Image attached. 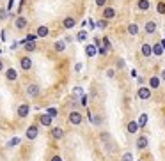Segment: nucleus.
Returning <instances> with one entry per match:
<instances>
[{"label": "nucleus", "instance_id": "obj_7", "mask_svg": "<svg viewBox=\"0 0 165 161\" xmlns=\"http://www.w3.org/2000/svg\"><path fill=\"white\" fill-rule=\"evenodd\" d=\"M6 78L9 80V82H14L16 78H18V73H16V69H7V71H6Z\"/></svg>", "mask_w": 165, "mask_h": 161}, {"label": "nucleus", "instance_id": "obj_28", "mask_svg": "<svg viewBox=\"0 0 165 161\" xmlns=\"http://www.w3.org/2000/svg\"><path fill=\"white\" fill-rule=\"evenodd\" d=\"M156 11H158L160 14H165V4H163V2H160V4H158V7H156Z\"/></svg>", "mask_w": 165, "mask_h": 161}, {"label": "nucleus", "instance_id": "obj_15", "mask_svg": "<svg viewBox=\"0 0 165 161\" xmlns=\"http://www.w3.org/2000/svg\"><path fill=\"white\" fill-rule=\"evenodd\" d=\"M137 124H138V128H144L146 124H147V113H142L138 117V121H137Z\"/></svg>", "mask_w": 165, "mask_h": 161}, {"label": "nucleus", "instance_id": "obj_17", "mask_svg": "<svg viewBox=\"0 0 165 161\" xmlns=\"http://www.w3.org/2000/svg\"><path fill=\"white\" fill-rule=\"evenodd\" d=\"M75 23H77V21H75L73 18H66V20H64V27H66V29H73Z\"/></svg>", "mask_w": 165, "mask_h": 161}, {"label": "nucleus", "instance_id": "obj_18", "mask_svg": "<svg viewBox=\"0 0 165 161\" xmlns=\"http://www.w3.org/2000/svg\"><path fill=\"white\" fill-rule=\"evenodd\" d=\"M137 129H138V124H137V122H133V121L128 122V133L133 135V133H137Z\"/></svg>", "mask_w": 165, "mask_h": 161}, {"label": "nucleus", "instance_id": "obj_39", "mask_svg": "<svg viewBox=\"0 0 165 161\" xmlns=\"http://www.w3.org/2000/svg\"><path fill=\"white\" fill-rule=\"evenodd\" d=\"M161 80H165V69L161 71Z\"/></svg>", "mask_w": 165, "mask_h": 161}, {"label": "nucleus", "instance_id": "obj_24", "mask_svg": "<svg viewBox=\"0 0 165 161\" xmlns=\"http://www.w3.org/2000/svg\"><path fill=\"white\" fill-rule=\"evenodd\" d=\"M128 32H130L131 36H137V34H138V27L135 25V23H131V25L128 27Z\"/></svg>", "mask_w": 165, "mask_h": 161}, {"label": "nucleus", "instance_id": "obj_35", "mask_svg": "<svg viewBox=\"0 0 165 161\" xmlns=\"http://www.w3.org/2000/svg\"><path fill=\"white\" fill-rule=\"evenodd\" d=\"M107 4V0H96V6H100V7H103Z\"/></svg>", "mask_w": 165, "mask_h": 161}, {"label": "nucleus", "instance_id": "obj_5", "mask_svg": "<svg viewBox=\"0 0 165 161\" xmlns=\"http://www.w3.org/2000/svg\"><path fill=\"white\" fill-rule=\"evenodd\" d=\"M14 25H16V29H20V30H23L27 27V18H23V16H20V18H16V21H14Z\"/></svg>", "mask_w": 165, "mask_h": 161}, {"label": "nucleus", "instance_id": "obj_14", "mask_svg": "<svg viewBox=\"0 0 165 161\" xmlns=\"http://www.w3.org/2000/svg\"><path fill=\"white\" fill-rule=\"evenodd\" d=\"M52 136L55 138V140H60V138L64 136V131L60 128H55V129H52Z\"/></svg>", "mask_w": 165, "mask_h": 161}, {"label": "nucleus", "instance_id": "obj_19", "mask_svg": "<svg viewBox=\"0 0 165 161\" xmlns=\"http://www.w3.org/2000/svg\"><path fill=\"white\" fill-rule=\"evenodd\" d=\"M138 9L140 11H147L149 9V2L147 0H138Z\"/></svg>", "mask_w": 165, "mask_h": 161}, {"label": "nucleus", "instance_id": "obj_41", "mask_svg": "<svg viewBox=\"0 0 165 161\" xmlns=\"http://www.w3.org/2000/svg\"><path fill=\"white\" fill-rule=\"evenodd\" d=\"M2 69H4V64H2V62H0V71H2Z\"/></svg>", "mask_w": 165, "mask_h": 161}, {"label": "nucleus", "instance_id": "obj_6", "mask_svg": "<svg viewBox=\"0 0 165 161\" xmlns=\"http://www.w3.org/2000/svg\"><path fill=\"white\" fill-rule=\"evenodd\" d=\"M27 94H29L30 98H36V96L39 94V87H37V85H29V87H27Z\"/></svg>", "mask_w": 165, "mask_h": 161}, {"label": "nucleus", "instance_id": "obj_37", "mask_svg": "<svg viewBox=\"0 0 165 161\" xmlns=\"http://www.w3.org/2000/svg\"><path fill=\"white\" fill-rule=\"evenodd\" d=\"M107 76H108V78H114V69H108V71H107Z\"/></svg>", "mask_w": 165, "mask_h": 161}, {"label": "nucleus", "instance_id": "obj_8", "mask_svg": "<svg viewBox=\"0 0 165 161\" xmlns=\"http://www.w3.org/2000/svg\"><path fill=\"white\" fill-rule=\"evenodd\" d=\"M36 136H37V126H30L27 129V138H29V140H34Z\"/></svg>", "mask_w": 165, "mask_h": 161}, {"label": "nucleus", "instance_id": "obj_21", "mask_svg": "<svg viewBox=\"0 0 165 161\" xmlns=\"http://www.w3.org/2000/svg\"><path fill=\"white\" fill-rule=\"evenodd\" d=\"M55 50H57V52H64V50H66V43H64V41H57V43H55Z\"/></svg>", "mask_w": 165, "mask_h": 161}, {"label": "nucleus", "instance_id": "obj_32", "mask_svg": "<svg viewBox=\"0 0 165 161\" xmlns=\"http://www.w3.org/2000/svg\"><path fill=\"white\" fill-rule=\"evenodd\" d=\"M13 6H14V0H9V4H7V13H13Z\"/></svg>", "mask_w": 165, "mask_h": 161}, {"label": "nucleus", "instance_id": "obj_16", "mask_svg": "<svg viewBox=\"0 0 165 161\" xmlns=\"http://www.w3.org/2000/svg\"><path fill=\"white\" fill-rule=\"evenodd\" d=\"M41 124H43V126H52V117H50L48 113L41 117Z\"/></svg>", "mask_w": 165, "mask_h": 161}, {"label": "nucleus", "instance_id": "obj_3", "mask_svg": "<svg viewBox=\"0 0 165 161\" xmlns=\"http://www.w3.org/2000/svg\"><path fill=\"white\" fill-rule=\"evenodd\" d=\"M29 112H30V108H29V105H20L18 106V117H21V119H25L27 115H29Z\"/></svg>", "mask_w": 165, "mask_h": 161}, {"label": "nucleus", "instance_id": "obj_11", "mask_svg": "<svg viewBox=\"0 0 165 161\" xmlns=\"http://www.w3.org/2000/svg\"><path fill=\"white\" fill-rule=\"evenodd\" d=\"M137 147H138V149H146V147H147V138H146V136H138Z\"/></svg>", "mask_w": 165, "mask_h": 161}, {"label": "nucleus", "instance_id": "obj_12", "mask_svg": "<svg viewBox=\"0 0 165 161\" xmlns=\"http://www.w3.org/2000/svg\"><path fill=\"white\" fill-rule=\"evenodd\" d=\"M146 32L147 34H154L156 32V23L154 21H147L146 23Z\"/></svg>", "mask_w": 165, "mask_h": 161}, {"label": "nucleus", "instance_id": "obj_29", "mask_svg": "<svg viewBox=\"0 0 165 161\" xmlns=\"http://www.w3.org/2000/svg\"><path fill=\"white\" fill-rule=\"evenodd\" d=\"M123 161H133L131 152H124V154H123Z\"/></svg>", "mask_w": 165, "mask_h": 161}, {"label": "nucleus", "instance_id": "obj_31", "mask_svg": "<svg viewBox=\"0 0 165 161\" xmlns=\"http://www.w3.org/2000/svg\"><path fill=\"white\" fill-rule=\"evenodd\" d=\"M7 16V9H0V20H6Z\"/></svg>", "mask_w": 165, "mask_h": 161}, {"label": "nucleus", "instance_id": "obj_23", "mask_svg": "<svg viewBox=\"0 0 165 161\" xmlns=\"http://www.w3.org/2000/svg\"><path fill=\"white\" fill-rule=\"evenodd\" d=\"M153 53H154V55H161V53H163V48H161V44H160V43L153 46Z\"/></svg>", "mask_w": 165, "mask_h": 161}, {"label": "nucleus", "instance_id": "obj_26", "mask_svg": "<svg viewBox=\"0 0 165 161\" xmlns=\"http://www.w3.org/2000/svg\"><path fill=\"white\" fill-rule=\"evenodd\" d=\"M77 39H78V41H85V39H87V32H85V30H82V32H78V36H77Z\"/></svg>", "mask_w": 165, "mask_h": 161}, {"label": "nucleus", "instance_id": "obj_27", "mask_svg": "<svg viewBox=\"0 0 165 161\" xmlns=\"http://www.w3.org/2000/svg\"><path fill=\"white\" fill-rule=\"evenodd\" d=\"M18 144H20V138H13V140L7 142V147H14V145H18Z\"/></svg>", "mask_w": 165, "mask_h": 161}, {"label": "nucleus", "instance_id": "obj_22", "mask_svg": "<svg viewBox=\"0 0 165 161\" xmlns=\"http://www.w3.org/2000/svg\"><path fill=\"white\" fill-rule=\"evenodd\" d=\"M149 85H151V89H156V87L160 85V78H158V76H153V78L149 80Z\"/></svg>", "mask_w": 165, "mask_h": 161}, {"label": "nucleus", "instance_id": "obj_25", "mask_svg": "<svg viewBox=\"0 0 165 161\" xmlns=\"http://www.w3.org/2000/svg\"><path fill=\"white\" fill-rule=\"evenodd\" d=\"M25 50H27V52H34V50H36V44H34L32 41H25Z\"/></svg>", "mask_w": 165, "mask_h": 161}, {"label": "nucleus", "instance_id": "obj_13", "mask_svg": "<svg viewBox=\"0 0 165 161\" xmlns=\"http://www.w3.org/2000/svg\"><path fill=\"white\" fill-rule=\"evenodd\" d=\"M142 55H144V57H151V55H153V46L142 44Z\"/></svg>", "mask_w": 165, "mask_h": 161}, {"label": "nucleus", "instance_id": "obj_34", "mask_svg": "<svg viewBox=\"0 0 165 161\" xmlns=\"http://www.w3.org/2000/svg\"><path fill=\"white\" fill-rule=\"evenodd\" d=\"M103 46H105V50H108V48H110V41H108L107 37L103 39Z\"/></svg>", "mask_w": 165, "mask_h": 161}, {"label": "nucleus", "instance_id": "obj_4", "mask_svg": "<svg viewBox=\"0 0 165 161\" xmlns=\"http://www.w3.org/2000/svg\"><path fill=\"white\" fill-rule=\"evenodd\" d=\"M96 53H98L96 44H87V46H85V55H87V57H94Z\"/></svg>", "mask_w": 165, "mask_h": 161}, {"label": "nucleus", "instance_id": "obj_10", "mask_svg": "<svg viewBox=\"0 0 165 161\" xmlns=\"http://www.w3.org/2000/svg\"><path fill=\"white\" fill-rule=\"evenodd\" d=\"M21 67L25 69V71H29V69L32 67V60H30L29 57H23V59H21Z\"/></svg>", "mask_w": 165, "mask_h": 161}, {"label": "nucleus", "instance_id": "obj_38", "mask_svg": "<svg viewBox=\"0 0 165 161\" xmlns=\"http://www.w3.org/2000/svg\"><path fill=\"white\" fill-rule=\"evenodd\" d=\"M52 161H62V159H60L59 156H53V158H52Z\"/></svg>", "mask_w": 165, "mask_h": 161}, {"label": "nucleus", "instance_id": "obj_33", "mask_svg": "<svg viewBox=\"0 0 165 161\" xmlns=\"http://www.w3.org/2000/svg\"><path fill=\"white\" fill-rule=\"evenodd\" d=\"M98 27H100V29H105V27H107V20H101V21H98Z\"/></svg>", "mask_w": 165, "mask_h": 161}, {"label": "nucleus", "instance_id": "obj_9", "mask_svg": "<svg viewBox=\"0 0 165 161\" xmlns=\"http://www.w3.org/2000/svg\"><path fill=\"white\" fill-rule=\"evenodd\" d=\"M115 16V11L112 9V7H105V11H103V18L105 20H112Z\"/></svg>", "mask_w": 165, "mask_h": 161}, {"label": "nucleus", "instance_id": "obj_40", "mask_svg": "<svg viewBox=\"0 0 165 161\" xmlns=\"http://www.w3.org/2000/svg\"><path fill=\"white\" fill-rule=\"evenodd\" d=\"M160 44H161V48H165V39H163V41H161Z\"/></svg>", "mask_w": 165, "mask_h": 161}, {"label": "nucleus", "instance_id": "obj_36", "mask_svg": "<svg viewBox=\"0 0 165 161\" xmlns=\"http://www.w3.org/2000/svg\"><path fill=\"white\" fill-rule=\"evenodd\" d=\"M80 103H82V105H84V106H85V105H87V96H85V94H84V96H82V99H80Z\"/></svg>", "mask_w": 165, "mask_h": 161}, {"label": "nucleus", "instance_id": "obj_30", "mask_svg": "<svg viewBox=\"0 0 165 161\" xmlns=\"http://www.w3.org/2000/svg\"><path fill=\"white\" fill-rule=\"evenodd\" d=\"M57 113H59V112H57V108H48V115H50L52 119H53V117H57Z\"/></svg>", "mask_w": 165, "mask_h": 161}, {"label": "nucleus", "instance_id": "obj_2", "mask_svg": "<svg viewBox=\"0 0 165 161\" xmlns=\"http://www.w3.org/2000/svg\"><path fill=\"white\" fill-rule=\"evenodd\" d=\"M137 94H138L140 99H149V98H151V90H149L147 87H140Z\"/></svg>", "mask_w": 165, "mask_h": 161}, {"label": "nucleus", "instance_id": "obj_20", "mask_svg": "<svg viewBox=\"0 0 165 161\" xmlns=\"http://www.w3.org/2000/svg\"><path fill=\"white\" fill-rule=\"evenodd\" d=\"M37 36H39V37H46V36H48V27H44V25L39 27V29H37Z\"/></svg>", "mask_w": 165, "mask_h": 161}, {"label": "nucleus", "instance_id": "obj_1", "mask_svg": "<svg viewBox=\"0 0 165 161\" xmlns=\"http://www.w3.org/2000/svg\"><path fill=\"white\" fill-rule=\"evenodd\" d=\"M82 121H84V117L78 112H71V113H69V122H71V124L78 126V124H82Z\"/></svg>", "mask_w": 165, "mask_h": 161}]
</instances>
